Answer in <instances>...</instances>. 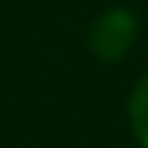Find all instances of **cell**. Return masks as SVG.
Segmentation results:
<instances>
[{
  "label": "cell",
  "instance_id": "cell-1",
  "mask_svg": "<svg viewBox=\"0 0 148 148\" xmlns=\"http://www.w3.org/2000/svg\"><path fill=\"white\" fill-rule=\"evenodd\" d=\"M138 30H141V24H138V14L131 7H108L91 20V27H88V47H91V54L101 64H118L135 47Z\"/></svg>",
  "mask_w": 148,
  "mask_h": 148
},
{
  "label": "cell",
  "instance_id": "cell-2",
  "mask_svg": "<svg viewBox=\"0 0 148 148\" xmlns=\"http://www.w3.org/2000/svg\"><path fill=\"white\" fill-rule=\"evenodd\" d=\"M128 125L141 148H148V71L138 77V84L128 94Z\"/></svg>",
  "mask_w": 148,
  "mask_h": 148
}]
</instances>
